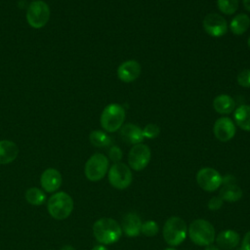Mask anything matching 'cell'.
<instances>
[{"mask_svg": "<svg viewBox=\"0 0 250 250\" xmlns=\"http://www.w3.org/2000/svg\"><path fill=\"white\" fill-rule=\"evenodd\" d=\"M93 234L101 244L117 242L122 234L121 226L111 218H101L93 225Z\"/></svg>", "mask_w": 250, "mask_h": 250, "instance_id": "cell-1", "label": "cell"}, {"mask_svg": "<svg viewBox=\"0 0 250 250\" xmlns=\"http://www.w3.org/2000/svg\"><path fill=\"white\" fill-rule=\"evenodd\" d=\"M190 240L198 246H208L212 244L216 238L215 228L204 219H196L190 223L188 229Z\"/></svg>", "mask_w": 250, "mask_h": 250, "instance_id": "cell-2", "label": "cell"}, {"mask_svg": "<svg viewBox=\"0 0 250 250\" xmlns=\"http://www.w3.org/2000/svg\"><path fill=\"white\" fill-rule=\"evenodd\" d=\"M162 234L165 242L168 245L172 247L178 246L184 242L187 237V224L182 218L178 216H172L166 220L162 229Z\"/></svg>", "mask_w": 250, "mask_h": 250, "instance_id": "cell-3", "label": "cell"}, {"mask_svg": "<svg viewBox=\"0 0 250 250\" xmlns=\"http://www.w3.org/2000/svg\"><path fill=\"white\" fill-rule=\"evenodd\" d=\"M47 208L53 218L57 220H64L73 210V200L68 193L59 191L49 197Z\"/></svg>", "mask_w": 250, "mask_h": 250, "instance_id": "cell-4", "label": "cell"}, {"mask_svg": "<svg viewBox=\"0 0 250 250\" xmlns=\"http://www.w3.org/2000/svg\"><path fill=\"white\" fill-rule=\"evenodd\" d=\"M125 119V110L118 104H110L104 107L101 115V125L107 132H115L121 128Z\"/></svg>", "mask_w": 250, "mask_h": 250, "instance_id": "cell-5", "label": "cell"}, {"mask_svg": "<svg viewBox=\"0 0 250 250\" xmlns=\"http://www.w3.org/2000/svg\"><path fill=\"white\" fill-rule=\"evenodd\" d=\"M108 170V159L103 153L93 154L86 162L84 173L86 178L91 182L102 180Z\"/></svg>", "mask_w": 250, "mask_h": 250, "instance_id": "cell-6", "label": "cell"}, {"mask_svg": "<svg viewBox=\"0 0 250 250\" xmlns=\"http://www.w3.org/2000/svg\"><path fill=\"white\" fill-rule=\"evenodd\" d=\"M108 182L116 189L127 188L133 180L129 166L122 162L114 163L108 170Z\"/></svg>", "mask_w": 250, "mask_h": 250, "instance_id": "cell-7", "label": "cell"}, {"mask_svg": "<svg viewBox=\"0 0 250 250\" xmlns=\"http://www.w3.org/2000/svg\"><path fill=\"white\" fill-rule=\"evenodd\" d=\"M50 8L44 1L32 2L26 12V20L28 24L33 28L43 27L49 21Z\"/></svg>", "mask_w": 250, "mask_h": 250, "instance_id": "cell-8", "label": "cell"}, {"mask_svg": "<svg viewBox=\"0 0 250 250\" xmlns=\"http://www.w3.org/2000/svg\"><path fill=\"white\" fill-rule=\"evenodd\" d=\"M223 177L214 168L204 167L196 173V183L203 190L212 192L222 186Z\"/></svg>", "mask_w": 250, "mask_h": 250, "instance_id": "cell-9", "label": "cell"}, {"mask_svg": "<svg viewBox=\"0 0 250 250\" xmlns=\"http://www.w3.org/2000/svg\"><path fill=\"white\" fill-rule=\"evenodd\" d=\"M151 156L150 148L142 143L134 145L128 153V163L135 171H142L149 163Z\"/></svg>", "mask_w": 250, "mask_h": 250, "instance_id": "cell-10", "label": "cell"}, {"mask_svg": "<svg viewBox=\"0 0 250 250\" xmlns=\"http://www.w3.org/2000/svg\"><path fill=\"white\" fill-rule=\"evenodd\" d=\"M220 188L219 196L225 201L236 202L242 197V189L236 184V179L232 175L224 176Z\"/></svg>", "mask_w": 250, "mask_h": 250, "instance_id": "cell-11", "label": "cell"}, {"mask_svg": "<svg viewBox=\"0 0 250 250\" xmlns=\"http://www.w3.org/2000/svg\"><path fill=\"white\" fill-rule=\"evenodd\" d=\"M204 30L213 37H220L226 34L228 24L226 20L219 14L210 13L203 20Z\"/></svg>", "mask_w": 250, "mask_h": 250, "instance_id": "cell-12", "label": "cell"}, {"mask_svg": "<svg viewBox=\"0 0 250 250\" xmlns=\"http://www.w3.org/2000/svg\"><path fill=\"white\" fill-rule=\"evenodd\" d=\"M213 132L219 141L228 142L233 138L235 134V127L229 118L222 117L215 122Z\"/></svg>", "mask_w": 250, "mask_h": 250, "instance_id": "cell-13", "label": "cell"}, {"mask_svg": "<svg viewBox=\"0 0 250 250\" xmlns=\"http://www.w3.org/2000/svg\"><path fill=\"white\" fill-rule=\"evenodd\" d=\"M142 225L141 217L137 213L130 212L124 215L121 222V229L126 236L135 237L140 235Z\"/></svg>", "mask_w": 250, "mask_h": 250, "instance_id": "cell-14", "label": "cell"}, {"mask_svg": "<svg viewBox=\"0 0 250 250\" xmlns=\"http://www.w3.org/2000/svg\"><path fill=\"white\" fill-rule=\"evenodd\" d=\"M141 74V65L137 61L130 60L121 63L117 69L118 78L125 82H133Z\"/></svg>", "mask_w": 250, "mask_h": 250, "instance_id": "cell-15", "label": "cell"}, {"mask_svg": "<svg viewBox=\"0 0 250 250\" xmlns=\"http://www.w3.org/2000/svg\"><path fill=\"white\" fill-rule=\"evenodd\" d=\"M62 179L61 173L54 168L46 169L40 178L41 187L47 192H54L58 190L62 185Z\"/></svg>", "mask_w": 250, "mask_h": 250, "instance_id": "cell-16", "label": "cell"}, {"mask_svg": "<svg viewBox=\"0 0 250 250\" xmlns=\"http://www.w3.org/2000/svg\"><path fill=\"white\" fill-rule=\"evenodd\" d=\"M240 236L238 232L232 229H225L216 236V242L219 248L225 250L234 249L239 244Z\"/></svg>", "mask_w": 250, "mask_h": 250, "instance_id": "cell-17", "label": "cell"}, {"mask_svg": "<svg viewBox=\"0 0 250 250\" xmlns=\"http://www.w3.org/2000/svg\"><path fill=\"white\" fill-rule=\"evenodd\" d=\"M120 136L124 142L131 145L140 144L144 140L143 130L139 126L132 123H127L121 126Z\"/></svg>", "mask_w": 250, "mask_h": 250, "instance_id": "cell-18", "label": "cell"}, {"mask_svg": "<svg viewBox=\"0 0 250 250\" xmlns=\"http://www.w3.org/2000/svg\"><path fill=\"white\" fill-rule=\"evenodd\" d=\"M19 153L18 146L8 140L0 141V164H9L13 162Z\"/></svg>", "mask_w": 250, "mask_h": 250, "instance_id": "cell-19", "label": "cell"}, {"mask_svg": "<svg viewBox=\"0 0 250 250\" xmlns=\"http://www.w3.org/2000/svg\"><path fill=\"white\" fill-rule=\"evenodd\" d=\"M214 109L220 114H229L235 107V102L228 95H220L213 101Z\"/></svg>", "mask_w": 250, "mask_h": 250, "instance_id": "cell-20", "label": "cell"}, {"mask_svg": "<svg viewBox=\"0 0 250 250\" xmlns=\"http://www.w3.org/2000/svg\"><path fill=\"white\" fill-rule=\"evenodd\" d=\"M234 120L238 127L244 131H250V105L242 104L234 111Z\"/></svg>", "mask_w": 250, "mask_h": 250, "instance_id": "cell-21", "label": "cell"}, {"mask_svg": "<svg viewBox=\"0 0 250 250\" xmlns=\"http://www.w3.org/2000/svg\"><path fill=\"white\" fill-rule=\"evenodd\" d=\"M250 25V19L246 14H239L235 16L230 21V30L235 35L243 34Z\"/></svg>", "mask_w": 250, "mask_h": 250, "instance_id": "cell-22", "label": "cell"}, {"mask_svg": "<svg viewBox=\"0 0 250 250\" xmlns=\"http://www.w3.org/2000/svg\"><path fill=\"white\" fill-rule=\"evenodd\" d=\"M25 199L31 205L39 206L45 202L46 194L42 189L38 188H29L25 191Z\"/></svg>", "mask_w": 250, "mask_h": 250, "instance_id": "cell-23", "label": "cell"}, {"mask_svg": "<svg viewBox=\"0 0 250 250\" xmlns=\"http://www.w3.org/2000/svg\"><path fill=\"white\" fill-rule=\"evenodd\" d=\"M89 140L91 144L97 147H105L109 146L111 143L109 136L106 135L104 132L99 131V130L91 132L89 136Z\"/></svg>", "mask_w": 250, "mask_h": 250, "instance_id": "cell-24", "label": "cell"}, {"mask_svg": "<svg viewBox=\"0 0 250 250\" xmlns=\"http://www.w3.org/2000/svg\"><path fill=\"white\" fill-rule=\"evenodd\" d=\"M218 8L226 15H232L238 9V0H217Z\"/></svg>", "mask_w": 250, "mask_h": 250, "instance_id": "cell-25", "label": "cell"}, {"mask_svg": "<svg viewBox=\"0 0 250 250\" xmlns=\"http://www.w3.org/2000/svg\"><path fill=\"white\" fill-rule=\"evenodd\" d=\"M159 231V227L155 221L148 220L145 223H143L141 228V233H143L145 236L150 237L155 236Z\"/></svg>", "mask_w": 250, "mask_h": 250, "instance_id": "cell-26", "label": "cell"}, {"mask_svg": "<svg viewBox=\"0 0 250 250\" xmlns=\"http://www.w3.org/2000/svg\"><path fill=\"white\" fill-rule=\"evenodd\" d=\"M159 134H160L159 126L156 124H153V123H149V124L146 125V127L143 129L144 138L154 139V138L158 137Z\"/></svg>", "mask_w": 250, "mask_h": 250, "instance_id": "cell-27", "label": "cell"}, {"mask_svg": "<svg viewBox=\"0 0 250 250\" xmlns=\"http://www.w3.org/2000/svg\"><path fill=\"white\" fill-rule=\"evenodd\" d=\"M237 83L242 87H250V69H244L237 74Z\"/></svg>", "mask_w": 250, "mask_h": 250, "instance_id": "cell-28", "label": "cell"}, {"mask_svg": "<svg viewBox=\"0 0 250 250\" xmlns=\"http://www.w3.org/2000/svg\"><path fill=\"white\" fill-rule=\"evenodd\" d=\"M108 156H109V159L112 160L114 163L119 162L122 158V151L117 146H113L108 150Z\"/></svg>", "mask_w": 250, "mask_h": 250, "instance_id": "cell-29", "label": "cell"}, {"mask_svg": "<svg viewBox=\"0 0 250 250\" xmlns=\"http://www.w3.org/2000/svg\"><path fill=\"white\" fill-rule=\"evenodd\" d=\"M223 202L224 200L220 196H213L209 199L207 206L211 211H217L221 209V207L223 206Z\"/></svg>", "mask_w": 250, "mask_h": 250, "instance_id": "cell-30", "label": "cell"}, {"mask_svg": "<svg viewBox=\"0 0 250 250\" xmlns=\"http://www.w3.org/2000/svg\"><path fill=\"white\" fill-rule=\"evenodd\" d=\"M240 250H250V230L245 233L241 241Z\"/></svg>", "mask_w": 250, "mask_h": 250, "instance_id": "cell-31", "label": "cell"}, {"mask_svg": "<svg viewBox=\"0 0 250 250\" xmlns=\"http://www.w3.org/2000/svg\"><path fill=\"white\" fill-rule=\"evenodd\" d=\"M204 250H221L218 246H216V245H213V244H210V245H208V246H206L205 247V249Z\"/></svg>", "mask_w": 250, "mask_h": 250, "instance_id": "cell-32", "label": "cell"}, {"mask_svg": "<svg viewBox=\"0 0 250 250\" xmlns=\"http://www.w3.org/2000/svg\"><path fill=\"white\" fill-rule=\"evenodd\" d=\"M92 250H107V248L105 246H104L103 244H100V245H96L92 248Z\"/></svg>", "mask_w": 250, "mask_h": 250, "instance_id": "cell-33", "label": "cell"}, {"mask_svg": "<svg viewBox=\"0 0 250 250\" xmlns=\"http://www.w3.org/2000/svg\"><path fill=\"white\" fill-rule=\"evenodd\" d=\"M243 5L244 8L250 12V0H243Z\"/></svg>", "mask_w": 250, "mask_h": 250, "instance_id": "cell-34", "label": "cell"}, {"mask_svg": "<svg viewBox=\"0 0 250 250\" xmlns=\"http://www.w3.org/2000/svg\"><path fill=\"white\" fill-rule=\"evenodd\" d=\"M61 250H75V249H74V247L71 246V245H64V246H62V247L61 248Z\"/></svg>", "mask_w": 250, "mask_h": 250, "instance_id": "cell-35", "label": "cell"}, {"mask_svg": "<svg viewBox=\"0 0 250 250\" xmlns=\"http://www.w3.org/2000/svg\"><path fill=\"white\" fill-rule=\"evenodd\" d=\"M164 250H176V249L173 248V247H168V248H166V249H164Z\"/></svg>", "mask_w": 250, "mask_h": 250, "instance_id": "cell-36", "label": "cell"}, {"mask_svg": "<svg viewBox=\"0 0 250 250\" xmlns=\"http://www.w3.org/2000/svg\"><path fill=\"white\" fill-rule=\"evenodd\" d=\"M248 46H249V48H250V37L248 38Z\"/></svg>", "mask_w": 250, "mask_h": 250, "instance_id": "cell-37", "label": "cell"}, {"mask_svg": "<svg viewBox=\"0 0 250 250\" xmlns=\"http://www.w3.org/2000/svg\"><path fill=\"white\" fill-rule=\"evenodd\" d=\"M238 250H240V249H238Z\"/></svg>", "mask_w": 250, "mask_h": 250, "instance_id": "cell-38", "label": "cell"}]
</instances>
